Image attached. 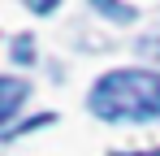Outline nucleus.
<instances>
[{
  "label": "nucleus",
  "mask_w": 160,
  "mask_h": 156,
  "mask_svg": "<svg viewBox=\"0 0 160 156\" xmlns=\"http://www.w3.org/2000/svg\"><path fill=\"white\" fill-rule=\"evenodd\" d=\"M52 122H56L52 113H43V117H35V122H26V126H22V130H30V126H52ZM13 134H18V130H9V134H4V139H13Z\"/></svg>",
  "instance_id": "obj_6"
},
{
  "label": "nucleus",
  "mask_w": 160,
  "mask_h": 156,
  "mask_svg": "<svg viewBox=\"0 0 160 156\" xmlns=\"http://www.w3.org/2000/svg\"><path fill=\"white\" fill-rule=\"evenodd\" d=\"M0 91H4V96H0V122H13L18 104L26 100V82H22V78H4Z\"/></svg>",
  "instance_id": "obj_2"
},
{
  "label": "nucleus",
  "mask_w": 160,
  "mask_h": 156,
  "mask_svg": "<svg viewBox=\"0 0 160 156\" xmlns=\"http://www.w3.org/2000/svg\"><path fill=\"white\" fill-rule=\"evenodd\" d=\"M138 52H143V56H156V61H160V30H156V35H147V39L138 44Z\"/></svg>",
  "instance_id": "obj_5"
},
{
  "label": "nucleus",
  "mask_w": 160,
  "mask_h": 156,
  "mask_svg": "<svg viewBox=\"0 0 160 156\" xmlns=\"http://www.w3.org/2000/svg\"><path fill=\"white\" fill-rule=\"evenodd\" d=\"M87 108L104 122H152L160 117V74L112 70L91 87Z\"/></svg>",
  "instance_id": "obj_1"
},
{
  "label": "nucleus",
  "mask_w": 160,
  "mask_h": 156,
  "mask_svg": "<svg viewBox=\"0 0 160 156\" xmlns=\"http://www.w3.org/2000/svg\"><path fill=\"white\" fill-rule=\"evenodd\" d=\"M95 13H104V18H117V22H134V18H138L130 4H112V0H95Z\"/></svg>",
  "instance_id": "obj_3"
},
{
  "label": "nucleus",
  "mask_w": 160,
  "mask_h": 156,
  "mask_svg": "<svg viewBox=\"0 0 160 156\" xmlns=\"http://www.w3.org/2000/svg\"><path fill=\"white\" fill-rule=\"evenodd\" d=\"M112 156H160V148L156 152H112Z\"/></svg>",
  "instance_id": "obj_7"
},
{
  "label": "nucleus",
  "mask_w": 160,
  "mask_h": 156,
  "mask_svg": "<svg viewBox=\"0 0 160 156\" xmlns=\"http://www.w3.org/2000/svg\"><path fill=\"white\" fill-rule=\"evenodd\" d=\"M30 52H35V44H30V35H18V39H13V61H22V65H30V61H35Z\"/></svg>",
  "instance_id": "obj_4"
}]
</instances>
